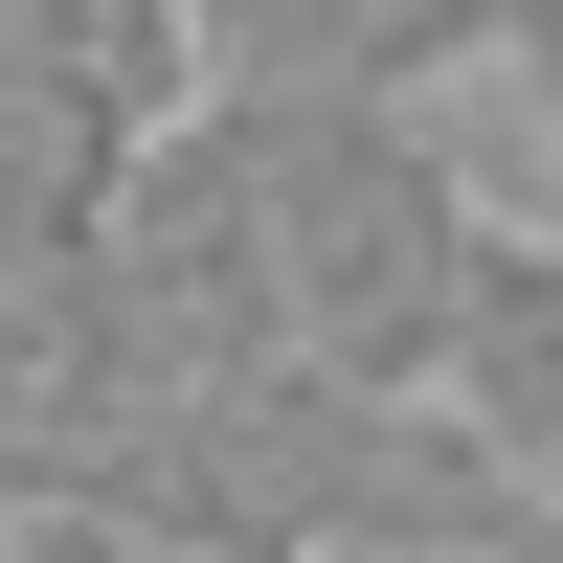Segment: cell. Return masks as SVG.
<instances>
[{
    "mask_svg": "<svg viewBox=\"0 0 563 563\" xmlns=\"http://www.w3.org/2000/svg\"><path fill=\"white\" fill-rule=\"evenodd\" d=\"M519 0H203V90H294V113H429Z\"/></svg>",
    "mask_w": 563,
    "mask_h": 563,
    "instance_id": "3",
    "label": "cell"
},
{
    "mask_svg": "<svg viewBox=\"0 0 563 563\" xmlns=\"http://www.w3.org/2000/svg\"><path fill=\"white\" fill-rule=\"evenodd\" d=\"M519 90H541V158H563V0H519Z\"/></svg>",
    "mask_w": 563,
    "mask_h": 563,
    "instance_id": "4",
    "label": "cell"
},
{
    "mask_svg": "<svg viewBox=\"0 0 563 563\" xmlns=\"http://www.w3.org/2000/svg\"><path fill=\"white\" fill-rule=\"evenodd\" d=\"M203 113H225V158H249L294 361L361 384V406H429L451 271H474V180H451V135H429V113H294V90H203Z\"/></svg>",
    "mask_w": 563,
    "mask_h": 563,
    "instance_id": "1",
    "label": "cell"
},
{
    "mask_svg": "<svg viewBox=\"0 0 563 563\" xmlns=\"http://www.w3.org/2000/svg\"><path fill=\"white\" fill-rule=\"evenodd\" d=\"M541 563H563V496H541Z\"/></svg>",
    "mask_w": 563,
    "mask_h": 563,
    "instance_id": "5",
    "label": "cell"
},
{
    "mask_svg": "<svg viewBox=\"0 0 563 563\" xmlns=\"http://www.w3.org/2000/svg\"><path fill=\"white\" fill-rule=\"evenodd\" d=\"M429 429L496 496H563V225H474L451 339H429Z\"/></svg>",
    "mask_w": 563,
    "mask_h": 563,
    "instance_id": "2",
    "label": "cell"
},
{
    "mask_svg": "<svg viewBox=\"0 0 563 563\" xmlns=\"http://www.w3.org/2000/svg\"><path fill=\"white\" fill-rule=\"evenodd\" d=\"M0 541H23V496H0Z\"/></svg>",
    "mask_w": 563,
    "mask_h": 563,
    "instance_id": "6",
    "label": "cell"
}]
</instances>
